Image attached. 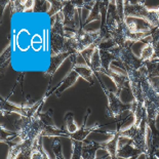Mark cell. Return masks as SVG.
I'll return each instance as SVG.
<instances>
[{
	"mask_svg": "<svg viewBox=\"0 0 159 159\" xmlns=\"http://www.w3.org/2000/svg\"><path fill=\"white\" fill-rule=\"evenodd\" d=\"M119 131H115L114 137L111 141L105 143V150L108 151L110 159H117V150H118V141H119Z\"/></svg>",
	"mask_w": 159,
	"mask_h": 159,
	"instance_id": "cell-17",
	"label": "cell"
},
{
	"mask_svg": "<svg viewBox=\"0 0 159 159\" xmlns=\"http://www.w3.org/2000/svg\"><path fill=\"white\" fill-rule=\"evenodd\" d=\"M154 154H155V156H156L157 158H159V150H158V148L154 151Z\"/></svg>",
	"mask_w": 159,
	"mask_h": 159,
	"instance_id": "cell-30",
	"label": "cell"
},
{
	"mask_svg": "<svg viewBox=\"0 0 159 159\" xmlns=\"http://www.w3.org/2000/svg\"><path fill=\"white\" fill-rule=\"evenodd\" d=\"M100 83L108 99V108H107V113H106L107 117L113 118L114 120H116L117 118L121 116L124 112L133 109V104H128V105L123 104L116 93H111V91L108 90L106 87L103 85V83L101 82V81H100Z\"/></svg>",
	"mask_w": 159,
	"mask_h": 159,
	"instance_id": "cell-5",
	"label": "cell"
},
{
	"mask_svg": "<svg viewBox=\"0 0 159 159\" xmlns=\"http://www.w3.org/2000/svg\"><path fill=\"white\" fill-rule=\"evenodd\" d=\"M73 144V155L71 159H82V147L83 142H79L76 140H71Z\"/></svg>",
	"mask_w": 159,
	"mask_h": 159,
	"instance_id": "cell-24",
	"label": "cell"
},
{
	"mask_svg": "<svg viewBox=\"0 0 159 159\" xmlns=\"http://www.w3.org/2000/svg\"><path fill=\"white\" fill-rule=\"evenodd\" d=\"M156 89V90L158 91V93H159V89Z\"/></svg>",
	"mask_w": 159,
	"mask_h": 159,
	"instance_id": "cell-31",
	"label": "cell"
},
{
	"mask_svg": "<svg viewBox=\"0 0 159 159\" xmlns=\"http://www.w3.org/2000/svg\"><path fill=\"white\" fill-rule=\"evenodd\" d=\"M73 70L76 71L78 73V75L81 76L82 78H84L85 80H87L90 84H93V72L89 67H73Z\"/></svg>",
	"mask_w": 159,
	"mask_h": 159,
	"instance_id": "cell-22",
	"label": "cell"
},
{
	"mask_svg": "<svg viewBox=\"0 0 159 159\" xmlns=\"http://www.w3.org/2000/svg\"><path fill=\"white\" fill-rule=\"evenodd\" d=\"M143 154L140 150H138L136 147L131 145V141L129 140L127 143L122 144L118 142V150H117V157L121 158H138L139 155Z\"/></svg>",
	"mask_w": 159,
	"mask_h": 159,
	"instance_id": "cell-9",
	"label": "cell"
},
{
	"mask_svg": "<svg viewBox=\"0 0 159 159\" xmlns=\"http://www.w3.org/2000/svg\"><path fill=\"white\" fill-rule=\"evenodd\" d=\"M52 2V9L48 12V16H52L53 13L57 11H63L64 8V1H50Z\"/></svg>",
	"mask_w": 159,
	"mask_h": 159,
	"instance_id": "cell-27",
	"label": "cell"
},
{
	"mask_svg": "<svg viewBox=\"0 0 159 159\" xmlns=\"http://www.w3.org/2000/svg\"><path fill=\"white\" fill-rule=\"evenodd\" d=\"M89 68L93 70V72L96 74V75L98 74V72H101V71H102V63H101L100 52H99L98 46L96 47V49H94V52L93 53V57H91Z\"/></svg>",
	"mask_w": 159,
	"mask_h": 159,
	"instance_id": "cell-21",
	"label": "cell"
},
{
	"mask_svg": "<svg viewBox=\"0 0 159 159\" xmlns=\"http://www.w3.org/2000/svg\"><path fill=\"white\" fill-rule=\"evenodd\" d=\"M85 121H86V119L84 120L82 126H81L80 128H78V130H77L76 133H74L72 134H69L68 138H70L71 140H76V141H79V142H83V140L85 139V137L87 136V134H90L91 131H98L97 128L103 126V125H100L99 123H97L96 125H93V126L86 127L85 126Z\"/></svg>",
	"mask_w": 159,
	"mask_h": 159,
	"instance_id": "cell-12",
	"label": "cell"
},
{
	"mask_svg": "<svg viewBox=\"0 0 159 159\" xmlns=\"http://www.w3.org/2000/svg\"><path fill=\"white\" fill-rule=\"evenodd\" d=\"M124 4V18L134 16V18H141L148 21L154 28L159 27V7L157 9L150 11L143 4V2L136 1H123Z\"/></svg>",
	"mask_w": 159,
	"mask_h": 159,
	"instance_id": "cell-2",
	"label": "cell"
},
{
	"mask_svg": "<svg viewBox=\"0 0 159 159\" xmlns=\"http://www.w3.org/2000/svg\"><path fill=\"white\" fill-rule=\"evenodd\" d=\"M145 73L148 79L152 78V77H159V63L158 62H148L144 63Z\"/></svg>",
	"mask_w": 159,
	"mask_h": 159,
	"instance_id": "cell-20",
	"label": "cell"
},
{
	"mask_svg": "<svg viewBox=\"0 0 159 159\" xmlns=\"http://www.w3.org/2000/svg\"><path fill=\"white\" fill-rule=\"evenodd\" d=\"M142 93H143L144 107L147 112V122H155L159 114V93L154 89L147 78L145 68H142Z\"/></svg>",
	"mask_w": 159,
	"mask_h": 159,
	"instance_id": "cell-1",
	"label": "cell"
},
{
	"mask_svg": "<svg viewBox=\"0 0 159 159\" xmlns=\"http://www.w3.org/2000/svg\"><path fill=\"white\" fill-rule=\"evenodd\" d=\"M124 22L126 24L127 28L133 33H148L152 32L154 27L146 20L141 18H134V16H128L124 19Z\"/></svg>",
	"mask_w": 159,
	"mask_h": 159,
	"instance_id": "cell-8",
	"label": "cell"
},
{
	"mask_svg": "<svg viewBox=\"0 0 159 159\" xmlns=\"http://www.w3.org/2000/svg\"><path fill=\"white\" fill-rule=\"evenodd\" d=\"M154 47L152 45L151 41L146 43V45L144 46L143 50H142V53H141V61L142 62H148V61H151L152 57L154 56Z\"/></svg>",
	"mask_w": 159,
	"mask_h": 159,
	"instance_id": "cell-23",
	"label": "cell"
},
{
	"mask_svg": "<svg viewBox=\"0 0 159 159\" xmlns=\"http://www.w3.org/2000/svg\"><path fill=\"white\" fill-rule=\"evenodd\" d=\"M32 118L16 112H1V129L19 134L28 126Z\"/></svg>",
	"mask_w": 159,
	"mask_h": 159,
	"instance_id": "cell-4",
	"label": "cell"
},
{
	"mask_svg": "<svg viewBox=\"0 0 159 159\" xmlns=\"http://www.w3.org/2000/svg\"><path fill=\"white\" fill-rule=\"evenodd\" d=\"M31 159H48L47 154L43 150L42 147V136H40L36 139L34 147H33Z\"/></svg>",
	"mask_w": 159,
	"mask_h": 159,
	"instance_id": "cell-18",
	"label": "cell"
},
{
	"mask_svg": "<svg viewBox=\"0 0 159 159\" xmlns=\"http://www.w3.org/2000/svg\"><path fill=\"white\" fill-rule=\"evenodd\" d=\"M65 27L64 22L61 21L59 15L50 30V46H52L53 56L62 53V49L65 44Z\"/></svg>",
	"mask_w": 159,
	"mask_h": 159,
	"instance_id": "cell-6",
	"label": "cell"
},
{
	"mask_svg": "<svg viewBox=\"0 0 159 159\" xmlns=\"http://www.w3.org/2000/svg\"><path fill=\"white\" fill-rule=\"evenodd\" d=\"M128 79H129L130 90L133 91V96L138 103L144 104L143 93H142V68L140 70H126Z\"/></svg>",
	"mask_w": 159,
	"mask_h": 159,
	"instance_id": "cell-7",
	"label": "cell"
},
{
	"mask_svg": "<svg viewBox=\"0 0 159 159\" xmlns=\"http://www.w3.org/2000/svg\"><path fill=\"white\" fill-rule=\"evenodd\" d=\"M44 3L45 1H40V0H37L34 1V11H44Z\"/></svg>",
	"mask_w": 159,
	"mask_h": 159,
	"instance_id": "cell-28",
	"label": "cell"
},
{
	"mask_svg": "<svg viewBox=\"0 0 159 159\" xmlns=\"http://www.w3.org/2000/svg\"><path fill=\"white\" fill-rule=\"evenodd\" d=\"M146 159H159L155 156L154 153H147L146 154Z\"/></svg>",
	"mask_w": 159,
	"mask_h": 159,
	"instance_id": "cell-29",
	"label": "cell"
},
{
	"mask_svg": "<svg viewBox=\"0 0 159 159\" xmlns=\"http://www.w3.org/2000/svg\"><path fill=\"white\" fill-rule=\"evenodd\" d=\"M106 75H108L111 79L114 81V83L116 84L118 93H120L121 90L124 89H130V84H129V79H128L127 75H120L116 72H114L111 69H109L106 72H104Z\"/></svg>",
	"mask_w": 159,
	"mask_h": 159,
	"instance_id": "cell-11",
	"label": "cell"
},
{
	"mask_svg": "<svg viewBox=\"0 0 159 159\" xmlns=\"http://www.w3.org/2000/svg\"><path fill=\"white\" fill-rule=\"evenodd\" d=\"M35 141H24V142H21V143H16L15 145H12V147L11 148V150H9L7 159H19V156L22 154V152L25 150L26 148L34 146Z\"/></svg>",
	"mask_w": 159,
	"mask_h": 159,
	"instance_id": "cell-13",
	"label": "cell"
},
{
	"mask_svg": "<svg viewBox=\"0 0 159 159\" xmlns=\"http://www.w3.org/2000/svg\"><path fill=\"white\" fill-rule=\"evenodd\" d=\"M99 48V47H98ZM100 52V57H101V63H102V71L101 72H106L110 68V63L112 61H118L117 57H115L113 52H111L109 49H104V48H99Z\"/></svg>",
	"mask_w": 159,
	"mask_h": 159,
	"instance_id": "cell-15",
	"label": "cell"
},
{
	"mask_svg": "<svg viewBox=\"0 0 159 159\" xmlns=\"http://www.w3.org/2000/svg\"><path fill=\"white\" fill-rule=\"evenodd\" d=\"M78 77H79L78 73H77L76 71L72 70V72L69 74L68 77H66L65 80H64L62 83H60L59 85L57 86V90L55 91L57 97L59 98L60 93H62L64 90H66L68 87H70L71 85H73V84L77 81V78H78Z\"/></svg>",
	"mask_w": 159,
	"mask_h": 159,
	"instance_id": "cell-16",
	"label": "cell"
},
{
	"mask_svg": "<svg viewBox=\"0 0 159 159\" xmlns=\"http://www.w3.org/2000/svg\"><path fill=\"white\" fill-rule=\"evenodd\" d=\"M62 12L64 15V27H66L69 23L73 21L78 11H77V8L74 6L72 1H64V8Z\"/></svg>",
	"mask_w": 159,
	"mask_h": 159,
	"instance_id": "cell-14",
	"label": "cell"
},
{
	"mask_svg": "<svg viewBox=\"0 0 159 159\" xmlns=\"http://www.w3.org/2000/svg\"><path fill=\"white\" fill-rule=\"evenodd\" d=\"M52 148L53 150V153H55V155H56L55 159H65V158H64L63 153H62V147H61V143L59 142L57 139H56V140L52 142Z\"/></svg>",
	"mask_w": 159,
	"mask_h": 159,
	"instance_id": "cell-26",
	"label": "cell"
},
{
	"mask_svg": "<svg viewBox=\"0 0 159 159\" xmlns=\"http://www.w3.org/2000/svg\"><path fill=\"white\" fill-rule=\"evenodd\" d=\"M66 121H67V128L68 130L66 131L67 134V137H69V134H72L74 133H76L77 130V126L76 124L74 123V119H73V114L70 113L66 116Z\"/></svg>",
	"mask_w": 159,
	"mask_h": 159,
	"instance_id": "cell-25",
	"label": "cell"
},
{
	"mask_svg": "<svg viewBox=\"0 0 159 159\" xmlns=\"http://www.w3.org/2000/svg\"><path fill=\"white\" fill-rule=\"evenodd\" d=\"M99 149H105V143L100 144L97 142H87L82 147V159H97V151ZM110 156H105L103 159H107Z\"/></svg>",
	"mask_w": 159,
	"mask_h": 159,
	"instance_id": "cell-10",
	"label": "cell"
},
{
	"mask_svg": "<svg viewBox=\"0 0 159 159\" xmlns=\"http://www.w3.org/2000/svg\"><path fill=\"white\" fill-rule=\"evenodd\" d=\"M70 56H71L70 53H65V52L53 56L52 57V61H50V66H49L48 71H47V75H52L57 71V69L59 68V66L62 64L63 61L65 60L66 57H70Z\"/></svg>",
	"mask_w": 159,
	"mask_h": 159,
	"instance_id": "cell-19",
	"label": "cell"
},
{
	"mask_svg": "<svg viewBox=\"0 0 159 159\" xmlns=\"http://www.w3.org/2000/svg\"><path fill=\"white\" fill-rule=\"evenodd\" d=\"M146 127H147V118H145L139 126L134 124L128 129L119 131V136L128 138L131 141V145L134 147H136L143 154H146L147 153Z\"/></svg>",
	"mask_w": 159,
	"mask_h": 159,
	"instance_id": "cell-3",
	"label": "cell"
}]
</instances>
